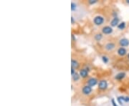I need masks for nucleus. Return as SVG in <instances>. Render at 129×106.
Wrapping results in <instances>:
<instances>
[{"mask_svg": "<svg viewBox=\"0 0 129 106\" xmlns=\"http://www.w3.org/2000/svg\"><path fill=\"white\" fill-rule=\"evenodd\" d=\"M124 102H129V97L125 96V98H124Z\"/></svg>", "mask_w": 129, "mask_h": 106, "instance_id": "21", "label": "nucleus"}, {"mask_svg": "<svg viewBox=\"0 0 129 106\" xmlns=\"http://www.w3.org/2000/svg\"><path fill=\"white\" fill-rule=\"evenodd\" d=\"M97 2V0H89L88 1V3L90 4H95Z\"/></svg>", "mask_w": 129, "mask_h": 106, "instance_id": "19", "label": "nucleus"}, {"mask_svg": "<svg viewBox=\"0 0 129 106\" xmlns=\"http://www.w3.org/2000/svg\"><path fill=\"white\" fill-rule=\"evenodd\" d=\"M105 22V19L102 16H96L93 19V23L97 25V26H100L102 25Z\"/></svg>", "mask_w": 129, "mask_h": 106, "instance_id": "1", "label": "nucleus"}, {"mask_svg": "<svg viewBox=\"0 0 129 106\" xmlns=\"http://www.w3.org/2000/svg\"><path fill=\"white\" fill-rule=\"evenodd\" d=\"M119 22H120V19L118 17H113V19L111 20V26L112 27H118V25H119Z\"/></svg>", "mask_w": 129, "mask_h": 106, "instance_id": "9", "label": "nucleus"}, {"mask_svg": "<svg viewBox=\"0 0 129 106\" xmlns=\"http://www.w3.org/2000/svg\"><path fill=\"white\" fill-rule=\"evenodd\" d=\"M71 22H72V24H75V19L73 17H71Z\"/></svg>", "mask_w": 129, "mask_h": 106, "instance_id": "24", "label": "nucleus"}, {"mask_svg": "<svg viewBox=\"0 0 129 106\" xmlns=\"http://www.w3.org/2000/svg\"><path fill=\"white\" fill-rule=\"evenodd\" d=\"M97 83H98V80L95 77H90L87 81V85L90 87H93V86L96 85Z\"/></svg>", "mask_w": 129, "mask_h": 106, "instance_id": "5", "label": "nucleus"}, {"mask_svg": "<svg viewBox=\"0 0 129 106\" xmlns=\"http://www.w3.org/2000/svg\"><path fill=\"white\" fill-rule=\"evenodd\" d=\"M113 32V27L111 26H105L102 28V32L105 34H112Z\"/></svg>", "mask_w": 129, "mask_h": 106, "instance_id": "4", "label": "nucleus"}, {"mask_svg": "<svg viewBox=\"0 0 129 106\" xmlns=\"http://www.w3.org/2000/svg\"><path fill=\"white\" fill-rule=\"evenodd\" d=\"M94 38H95V40L96 41L99 42V41H100L103 39V34L101 33H98L94 36Z\"/></svg>", "mask_w": 129, "mask_h": 106, "instance_id": "14", "label": "nucleus"}, {"mask_svg": "<svg viewBox=\"0 0 129 106\" xmlns=\"http://www.w3.org/2000/svg\"><path fill=\"white\" fill-rule=\"evenodd\" d=\"M98 88L101 90H105L108 88V82L106 80H102L98 82Z\"/></svg>", "mask_w": 129, "mask_h": 106, "instance_id": "3", "label": "nucleus"}, {"mask_svg": "<svg viewBox=\"0 0 129 106\" xmlns=\"http://www.w3.org/2000/svg\"><path fill=\"white\" fill-rule=\"evenodd\" d=\"M117 100H118V102H119V104H120V105H123V101L121 100V97H120V96H119V97H118V98H117Z\"/></svg>", "mask_w": 129, "mask_h": 106, "instance_id": "18", "label": "nucleus"}, {"mask_svg": "<svg viewBox=\"0 0 129 106\" xmlns=\"http://www.w3.org/2000/svg\"><path fill=\"white\" fill-rule=\"evenodd\" d=\"M79 67H80V64L77 60H71V67L72 68H74L75 69L79 68Z\"/></svg>", "mask_w": 129, "mask_h": 106, "instance_id": "12", "label": "nucleus"}, {"mask_svg": "<svg viewBox=\"0 0 129 106\" xmlns=\"http://www.w3.org/2000/svg\"><path fill=\"white\" fill-rule=\"evenodd\" d=\"M127 58H128V60H129V52H128V55H127Z\"/></svg>", "mask_w": 129, "mask_h": 106, "instance_id": "25", "label": "nucleus"}, {"mask_svg": "<svg viewBox=\"0 0 129 106\" xmlns=\"http://www.w3.org/2000/svg\"><path fill=\"white\" fill-rule=\"evenodd\" d=\"M92 87H90L88 85L83 86V88H82V92H83V95H90V94L92 92Z\"/></svg>", "mask_w": 129, "mask_h": 106, "instance_id": "2", "label": "nucleus"}, {"mask_svg": "<svg viewBox=\"0 0 129 106\" xmlns=\"http://www.w3.org/2000/svg\"><path fill=\"white\" fill-rule=\"evenodd\" d=\"M125 2H126V3H127L128 4H129V0H126Z\"/></svg>", "mask_w": 129, "mask_h": 106, "instance_id": "26", "label": "nucleus"}, {"mask_svg": "<svg viewBox=\"0 0 129 106\" xmlns=\"http://www.w3.org/2000/svg\"><path fill=\"white\" fill-rule=\"evenodd\" d=\"M115 48V44L114 42H108L107 44H105V49L108 51H112Z\"/></svg>", "mask_w": 129, "mask_h": 106, "instance_id": "6", "label": "nucleus"}, {"mask_svg": "<svg viewBox=\"0 0 129 106\" xmlns=\"http://www.w3.org/2000/svg\"><path fill=\"white\" fill-rule=\"evenodd\" d=\"M119 44L122 48H125V47H128L129 45V40L126 38H121L119 40Z\"/></svg>", "mask_w": 129, "mask_h": 106, "instance_id": "8", "label": "nucleus"}, {"mask_svg": "<svg viewBox=\"0 0 129 106\" xmlns=\"http://www.w3.org/2000/svg\"><path fill=\"white\" fill-rule=\"evenodd\" d=\"M125 75H126L125 73L121 72V73H118V74H117V75L115 76V79L116 80H122L123 79H124V77H125Z\"/></svg>", "mask_w": 129, "mask_h": 106, "instance_id": "11", "label": "nucleus"}, {"mask_svg": "<svg viewBox=\"0 0 129 106\" xmlns=\"http://www.w3.org/2000/svg\"><path fill=\"white\" fill-rule=\"evenodd\" d=\"M117 53H118V55L120 57H124L128 54V51L125 48H122V47H121V48H119L118 49V50H117Z\"/></svg>", "mask_w": 129, "mask_h": 106, "instance_id": "7", "label": "nucleus"}, {"mask_svg": "<svg viewBox=\"0 0 129 106\" xmlns=\"http://www.w3.org/2000/svg\"><path fill=\"white\" fill-rule=\"evenodd\" d=\"M77 8V4L75 2H72L71 3V10L72 11H75Z\"/></svg>", "mask_w": 129, "mask_h": 106, "instance_id": "17", "label": "nucleus"}, {"mask_svg": "<svg viewBox=\"0 0 129 106\" xmlns=\"http://www.w3.org/2000/svg\"><path fill=\"white\" fill-rule=\"evenodd\" d=\"M76 72H75V69L74 68H72L71 67V75H72V76L73 75H75V73Z\"/></svg>", "mask_w": 129, "mask_h": 106, "instance_id": "22", "label": "nucleus"}, {"mask_svg": "<svg viewBox=\"0 0 129 106\" xmlns=\"http://www.w3.org/2000/svg\"><path fill=\"white\" fill-rule=\"evenodd\" d=\"M126 27V23L125 22H121V23H119V25H118V29L120 30H123Z\"/></svg>", "mask_w": 129, "mask_h": 106, "instance_id": "13", "label": "nucleus"}, {"mask_svg": "<svg viewBox=\"0 0 129 106\" xmlns=\"http://www.w3.org/2000/svg\"><path fill=\"white\" fill-rule=\"evenodd\" d=\"M111 102H112V105H113V106H118V105L116 104V102H115V101L114 98H113V99L111 100Z\"/></svg>", "mask_w": 129, "mask_h": 106, "instance_id": "20", "label": "nucleus"}, {"mask_svg": "<svg viewBox=\"0 0 129 106\" xmlns=\"http://www.w3.org/2000/svg\"><path fill=\"white\" fill-rule=\"evenodd\" d=\"M80 74H79V73H75V75H73V80L74 82H77V81H78V80H80Z\"/></svg>", "mask_w": 129, "mask_h": 106, "instance_id": "15", "label": "nucleus"}, {"mask_svg": "<svg viewBox=\"0 0 129 106\" xmlns=\"http://www.w3.org/2000/svg\"><path fill=\"white\" fill-rule=\"evenodd\" d=\"M102 60H103V62L105 64H106V63L108 62L109 59H108V57H106V56H103V57H102Z\"/></svg>", "mask_w": 129, "mask_h": 106, "instance_id": "16", "label": "nucleus"}, {"mask_svg": "<svg viewBox=\"0 0 129 106\" xmlns=\"http://www.w3.org/2000/svg\"><path fill=\"white\" fill-rule=\"evenodd\" d=\"M71 37H72V40H73V42H75V41H76V37H75V35H74L73 34H72V36H71Z\"/></svg>", "mask_w": 129, "mask_h": 106, "instance_id": "23", "label": "nucleus"}, {"mask_svg": "<svg viewBox=\"0 0 129 106\" xmlns=\"http://www.w3.org/2000/svg\"><path fill=\"white\" fill-rule=\"evenodd\" d=\"M79 74L80 75L81 77L83 78H85L88 76V71L85 69V68H83L80 69V72H79Z\"/></svg>", "mask_w": 129, "mask_h": 106, "instance_id": "10", "label": "nucleus"}]
</instances>
